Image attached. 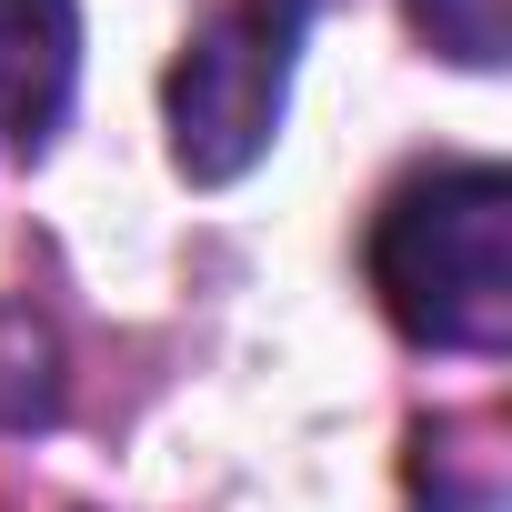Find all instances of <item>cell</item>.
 <instances>
[{"mask_svg": "<svg viewBox=\"0 0 512 512\" xmlns=\"http://www.w3.org/2000/svg\"><path fill=\"white\" fill-rule=\"evenodd\" d=\"M432 51H452L462 71H492L502 61V0H412Z\"/></svg>", "mask_w": 512, "mask_h": 512, "instance_id": "cell-5", "label": "cell"}, {"mask_svg": "<svg viewBox=\"0 0 512 512\" xmlns=\"http://www.w3.org/2000/svg\"><path fill=\"white\" fill-rule=\"evenodd\" d=\"M81 81V11L71 0H0V151L31 161L71 121Z\"/></svg>", "mask_w": 512, "mask_h": 512, "instance_id": "cell-3", "label": "cell"}, {"mask_svg": "<svg viewBox=\"0 0 512 512\" xmlns=\"http://www.w3.org/2000/svg\"><path fill=\"white\" fill-rule=\"evenodd\" d=\"M412 512H512V492H502L492 462H462V452H452L442 472L422 462V502H412Z\"/></svg>", "mask_w": 512, "mask_h": 512, "instance_id": "cell-6", "label": "cell"}, {"mask_svg": "<svg viewBox=\"0 0 512 512\" xmlns=\"http://www.w3.org/2000/svg\"><path fill=\"white\" fill-rule=\"evenodd\" d=\"M372 292L422 352H512V181L492 161L412 171L372 221Z\"/></svg>", "mask_w": 512, "mask_h": 512, "instance_id": "cell-1", "label": "cell"}, {"mask_svg": "<svg viewBox=\"0 0 512 512\" xmlns=\"http://www.w3.org/2000/svg\"><path fill=\"white\" fill-rule=\"evenodd\" d=\"M302 31H312V0H221L181 41V61L161 81V121H171V161L191 181H241L272 151Z\"/></svg>", "mask_w": 512, "mask_h": 512, "instance_id": "cell-2", "label": "cell"}, {"mask_svg": "<svg viewBox=\"0 0 512 512\" xmlns=\"http://www.w3.org/2000/svg\"><path fill=\"white\" fill-rule=\"evenodd\" d=\"M61 412V352L31 312H0V422H51Z\"/></svg>", "mask_w": 512, "mask_h": 512, "instance_id": "cell-4", "label": "cell"}]
</instances>
